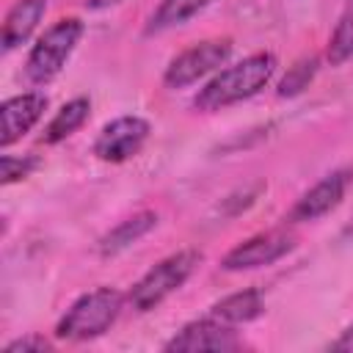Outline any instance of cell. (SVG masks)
Segmentation results:
<instances>
[{
	"label": "cell",
	"instance_id": "cell-1",
	"mask_svg": "<svg viewBox=\"0 0 353 353\" xmlns=\"http://www.w3.org/2000/svg\"><path fill=\"white\" fill-rule=\"evenodd\" d=\"M273 72H276V55L254 52L226 69H218L193 97V108L201 113H215L243 99H251L270 83Z\"/></svg>",
	"mask_w": 353,
	"mask_h": 353
},
{
	"label": "cell",
	"instance_id": "cell-2",
	"mask_svg": "<svg viewBox=\"0 0 353 353\" xmlns=\"http://www.w3.org/2000/svg\"><path fill=\"white\" fill-rule=\"evenodd\" d=\"M124 295L116 287H97L85 295H80L58 320L55 336L69 339V342H85L102 336L116 317L121 314Z\"/></svg>",
	"mask_w": 353,
	"mask_h": 353
},
{
	"label": "cell",
	"instance_id": "cell-3",
	"mask_svg": "<svg viewBox=\"0 0 353 353\" xmlns=\"http://www.w3.org/2000/svg\"><path fill=\"white\" fill-rule=\"evenodd\" d=\"M83 22L77 17H63L58 22H52L33 44V50L28 52L25 61V77L36 85H44L50 80H55L61 74V69L66 66V61L72 58L77 41L83 39Z\"/></svg>",
	"mask_w": 353,
	"mask_h": 353
},
{
	"label": "cell",
	"instance_id": "cell-4",
	"mask_svg": "<svg viewBox=\"0 0 353 353\" xmlns=\"http://www.w3.org/2000/svg\"><path fill=\"white\" fill-rule=\"evenodd\" d=\"M201 262V254L193 248L176 251L165 259H160L154 268H149L130 290V306L135 312H152L154 306H160L171 292H176L196 270V265Z\"/></svg>",
	"mask_w": 353,
	"mask_h": 353
},
{
	"label": "cell",
	"instance_id": "cell-5",
	"mask_svg": "<svg viewBox=\"0 0 353 353\" xmlns=\"http://www.w3.org/2000/svg\"><path fill=\"white\" fill-rule=\"evenodd\" d=\"M229 55H232L229 39H210V41L193 44L165 66L163 83L168 88H188V85L204 80L207 74L218 72L229 61Z\"/></svg>",
	"mask_w": 353,
	"mask_h": 353
},
{
	"label": "cell",
	"instance_id": "cell-6",
	"mask_svg": "<svg viewBox=\"0 0 353 353\" xmlns=\"http://www.w3.org/2000/svg\"><path fill=\"white\" fill-rule=\"evenodd\" d=\"M295 248V234L290 229H270V232H259L243 243H237L223 259L221 268L223 270H254L262 265H273L281 256H287Z\"/></svg>",
	"mask_w": 353,
	"mask_h": 353
},
{
	"label": "cell",
	"instance_id": "cell-7",
	"mask_svg": "<svg viewBox=\"0 0 353 353\" xmlns=\"http://www.w3.org/2000/svg\"><path fill=\"white\" fill-rule=\"evenodd\" d=\"M152 127L146 119L141 116H119L110 124L102 127V132L94 141V154L105 163H124L130 157H135L146 138H149Z\"/></svg>",
	"mask_w": 353,
	"mask_h": 353
},
{
	"label": "cell",
	"instance_id": "cell-8",
	"mask_svg": "<svg viewBox=\"0 0 353 353\" xmlns=\"http://www.w3.org/2000/svg\"><path fill=\"white\" fill-rule=\"evenodd\" d=\"M243 342L240 336L229 328V323L218 320V317H204V320H193L188 325H182L165 345L163 350L168 353H201V350H215V353H226V350H237Z\"/></svg>",
	"mask_w": 353,
	"mask_h": 353
},
{
	"label": "cell",
	"instance_id": "cell-9",
	"mask_svg": "<svg viewBox=\"0 0 353 353\" xmlns=\"http://www.w3.org/2000/svg\"><path fill=\"white\" fill-rule=\"evenodd\" d=\"M350 179H353L350 168H336V171L325 174L317 185H312L295 201V207L290 210V221L292 223H303V221H317L325 212H331L345 199V190H347Z\"/></svg>",
	"mask_w": 353,
	"mask_h": 353
},
{
	"label": "cell",
	"instance_id": "cell-10",
	"mask_svg": "<svg viewBox=\"0 0 353 353\" xmlns=\"http://www.w3.org/2000/svg\"><path fill=\"white\" fill-rule=\"evenodd\" d=\"M47 110V97L39 91H28L11 97L0 105V146H14L22 135H28Z\"/></svg>",
	"mask_w": 353,
	"mask_h": 353
},
{
	"label": "cell",
	"instance_id": "cell-11",
	"mask_svg": "<svg viewBox=\"0 0 353 353\" xmlns=\"http://www.w3.org/2000/svg\"><path fill=\"white\" fill-rule=\"evenodd\" d=\"M44 11H47V0H17L3 22V36H0L3 50L11 52L19 44H25L36 30V25L41 22Z\"/></svg>",
	"mask_w": 353,
	"mask_h": 353
},
{
	"label": "cell",
	"instance_id": "cell-12",
	"mask_svg": "<svg viewBox=\"0 0 353 353\" xmlns=\"http://www.w3.org/2000/svg\"><path fill=\"white\" fill-rule=\"evenodd\" d=\"M157 223V215L152 210H141L130 218H124L121 223H116L108 234H102L99 240V254L102 256H113V254H121L124 248H130L132 243H138L143 234H149Z\"/></svg>",
	"mask_w": 353,
	"mask_h": 353
},
{
	"label": "cell",
	"instance_id": "cell-13",
	"mask_svg": "<svg viewBox=\"0 0 353 353\" xmlns=\"http://www.w3.org/2000/svg\"><path fill=\"white\" fill-rule=\"evenodd\" d=\"M265 312V303H262V295L256 290H240V292H232L226 298H221L218 303H212L210 314L229 323V325H240V323H251L256 320L259 314Z\"/></svg>",
	"mask_w": 353,
	"mask_h": 353
},
{
	"label": "cell",
	"instance_id": "cell-14",
	"mask_svg": "<svg viewBox=\"0 0 353 353\" xmlns=\"http://www.w3.org/2000/svg\"><path fill=\"white\" fill-rule=\"evenodd\" d=\"M88 113H91V102L88 97H74L69 99L55 116L52 121L44 127V135H41V143H61L63 138H69L72 132H77L85 121H88Z\"/></svg>",
	"mask_w": 353,
	"mask_h": 353
},
{
	"label": "cell",
	"instance_id": "cell-15",
	"mask_svg": "<svg viewBox=\"0 0 353 353\" xmlns=\"http://www.w3.org/2000/svg\"><path fill=\"white\" fill-rule=\"evenodd\" d=\"M212 0H160V6L152 11L146 22V33H163L176 25H185L190 17H196L201 8H207Z\"/></svg>",
	"mask_w": 353,
	"mask_h": 353
},
{
	"label": "cell",
	"instance_id": "cell-16",
	"mask_svg": "<svg viewBox=\"0 0 353 353\" xmlns=\"http://www.w3.org/2000/svg\"><path fill=\"white\" fill-rule=\"evenodd\" d=\"M317 58L314 55H309V58H301V61H295L290 69H287V74L279 80V97H298L303 88H309V83L314 80V74H317Z\"/></svg>",
	"mask_w": 353,
	"mask_h": 353
},
{
	"label": "cell",
	"instance_id": "cell-17",
	"mask_svg": "<svg viewBox=\"0 0 353 353\" xmlns=\"http://www.w3.org/2000/svg\"><path fill=\"white\" fill-rule=\"evenodd\" d=\"M328 63L339 66L347 58H353V11L347 17H342V22L336 25V30L328 39Z\"/></svg>",
	"mask_w": 353,
	"mask_h": 353
},
{
	"label": "cell",
	"instance_id": "cell-18",
	"mask_svg": "<svg viewBox=\"0 0 353 353\" xmlns=\"http://www.w3.org/2000/svg\"><path fill=\"white\" fill-rule=\"evenodd\" d=\"M39 165V160L33 154L25 157H14V154H3L0 157V182L3 185H14L25 176H30V171Z\"/></svg>",
	"mask_w": 353,
	"mask_h": 353
},
{
	"label": "cell",
	"instance_id": "cell-19",
	"mask_svg": "<svg viewBox=\"0 0 353 353\" xmlns=\"http://www.w3.org/2000/svg\"><path fill=\"white\" fill-rule=\"evenodd\" d=\"M52 345L44 339V336H39V334H30V336H22V339H14V342H8L6 345V353H41V350H50Z\"/></svg>",
	"mask_w": 353,
	"mask_h": 353
},
{
	"label": "cell",
	"instance_id": "cell-20",
	"mask_svg": "<svg viewBox=\"0 0 353 353\" xmlns=\"http://www.w3.org/2000/svg\"><path fill=\"white\" fill-rule=\"evenodd\" d=\"M331 350L353 353V325H347V328L339 334V339H334V342H331Z\"/></svg>",
	"mask_w": 353,
	"mask_h": 353
}]
</instances>
